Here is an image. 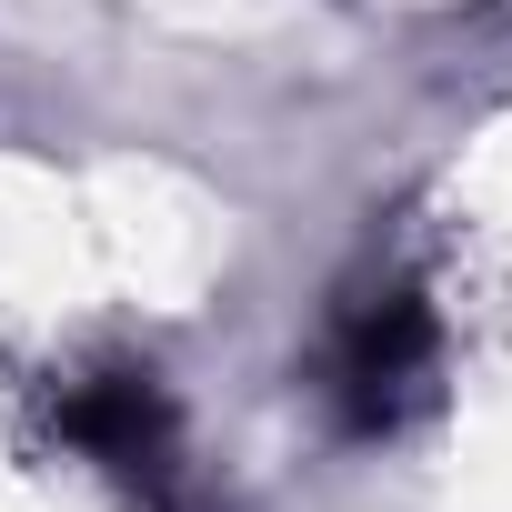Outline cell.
<instances>
[{
	"mask_svg": "<svg viewBox=\"0 0 512 512\" xmlns=\"http://www.w3.org/2000/svg\"><path fill=\"white\" fill-rule=\"evenodd\" d=\"M422 362H432V322H422L412 292L372 302V312L342 332V392H352L362 412H392V402L422 382Z\"/></svg>",
	"mask_w": 512,
	"mask_h": 512,
	"instance_id": "obj_1",
	"label": "cell"
}]
</instances>
